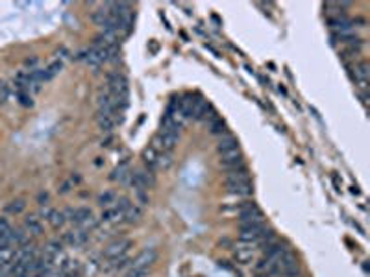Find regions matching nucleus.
I'll return each mask as SVG.
<instances>
[{
  "mask_svg": "<svg viewBox=\"0 0 370 277\" xmlns=\"http://www.w3.org/2000/svg\"><path fill=\"white\" fill-rule=\"evenodd\" d=\"M126 262L128 261V257L126 255H120V257H113V259H107L106 262H104V270L106 272H113V270H118V268H124L126 266Z\"/></svg>",
  "mask_w": 370,
  "mask_h": 277,
  "instance_id": "obj_15",
  "label": "nucleus"
},
{
  "mask_svg": "<svg viewBox=\"0 0 370 277\" xmlns=\"http://www.w3.org/2000/svg\"><path fill=\"white\" fill-rule=\"evenodd\" d=\"M233 148H239V141H237L231 133L220 135L219 143H217V150H219V154L228 152V150H233Z\"/></svg>",
  "mask_w": 370,
  "mask_h": 277,
  "instance_id": "obj_10",
  "label": "nucleus"
},
{
  "mask_svg": "<svg viewBox=\"0 0 370 277\" xmlns=\"http://www.w3.org/2000/svg\"><path fill=\"white\" fill-rule=\"evenodd\" d=\"M89 240V231L81 229V227H74V229H69L63 235V242L65 244L72 246V248H80Z\"/></svg>",
  "mask_w": 370,
  "mask_h": 277,
  "instance_id": "obj_4",
  "label": "nucleus"
},
{
  "mask_svg": "<svg viewBox=\"0 0 370 277\" xmlns=\"http://www.w3.org/2000/svg\"><path fill=\"white\" fill-rule=\"evenodd\" d=\"M19 100H21L22 106H33L32 95H30L28 91H21V93H19Z\"/></svg>",
  "mask_w": 370,
  "mask_h": 277,
  "instance_id": "obj_24",
  "label": "nucleus"
},
{
  "mask_svg": "<svg viewBox=\"0 0 370 277\" xmlns=\"http://www.w3.org/2000/svg\"><path fill=\"white\" fill-rule=\"evenodd\" d=\"M15 277H32L30 273H22V275H15Z\"/></svg>",
  "mask_w": 370,
  "mask_h": 277,
  "instance_id": "obj_32",
  "label": "nucleus"
},
{
  "mask_svg": "<svg viewBox=\"0 0 370 277\" xmlns=\"http://www.w3.org/2000/svg\"><path fill=\"white\" fill-rule=\"evenodd\" d=\"M130 246H132V240L130 239H115L113 242L106 246V250H104V257L106 259H113V257H120V255H126V251L130 250Z\"/></svg>",
  "mask_w": 370,
  "mask_h": 277,
  "instance_id": "obj_3",
  "label": "nucleus"
},
{
  "mask_svg": "<svg viewBox=\"0 0 370 277\" xmlns=\"http://www.w3.org/2000/svg\"><path fill=\"white\" fill-rule=\"evenodd\" d=\"M63 70V61H59V59H56V61H52V63L45 69V72H47V81L52 80L54 76H58L59 72Z\"/></svg>",
  "mask_w": 370,
  "mask_h": 277,
  "instance_id": "obj_23",
  "label": "nucleus"
},
{
  "mask_svg": "<svg viewBox=\"0 0 370 277\" xmlns=\"http://www.w3.org/2000/svg\"><path fill=\"white\" fill-rule=\"evenodd\" d=\"M141 216H143V211H141V207H137V205H132V207L124 213V222L126 224H137L141 220Z\"/></svg>",
  "mask_w": 370,
  "mask_h": 277,
  "instance_id": "obj_17",
  "label": "nucleus"
},
{
  "mask_svg": "<svg viewBox=\"0 0 370 277\" xmlns=\"http://www.w3.org/2000/svg\"><path fill=\"white\" fill-rule=\"evenodd\" d=\"M220 166L226 168L228 172L242 168V166H244V159H242L241 148H233V150H228V152H222V154H220Z\"/></svg>",
  "mask_w": 370,
  "mask_h": 277,
  "instance_id": "obj_2",
  "label": "nucleus"
},
{
  "mask_svg": "<svg viewBox=\"0 0 370 277\" xmlns=\"http://www.w3.org/2000/svg\"><path fill=\"white\" fill-rule=\"evenodd\" d=\"M13 259H15V248H0V268H11L13 266Z\"/></svg>",
  "mask_w": 370,
  "mask_h": 277,
  "instance_id": "obj_13",
  "label": "nucleus"
},
{
  "mask_svg": "<svg viewBox=\"0 0 370 277\" xmlns=\"http://www.w3.org/2000/svg\"><path fill=\"white\" fill-rule=\"evenodd\" d=\"M172 166V154L171 152H161L157 157V170H169Z\"/></svg>",
  "mask_w": 370,
  "mask_h": 277,
  "instance_id": "obj_22",
  "label": "nucleus"
},
{
  "mask_svg": "<svg viewBox=\"0 0 370 277\" xmlns=\"http://www.w3.org/2000/svg\"><path fill=\"white\" fill-rule=\"evenodd\" d=\"M117 202V194H115V192L113 191H106V192H102V194H100V196L97 198V203L98 205H100V207H111L113 203Z\"/></svg>",
  "mask_w": 370,
  "mask_h": 277,
  "instance_id": "obj_18",
  "label": "nucleus"
},
{
  "mask_svg": "<svg viewBox=\"0 0 370 277\" xmlns=\"http://www.w3.org/2000/svg\"><path fill=\"white\" fill-rule=\"evenodd\" d=\"M148 275V270H143V268H132L126 277H146Z\"/></svg>",
  "mask_w": 370,
  "mask_h": 277,
  "instance_id": "obj_27",
  "label": "nucleus"
},
{
  "mask_svg": "<svg viewBox=\"0 0 370 277\" xmlns=\"http://www.w3.org/2000/svg\"><path fill=\"white\" fill-rule=\"evenodd\" d=\"M226 183H250V176H248L246 166L228 172V176H226Z\"/></svg>",
  "mask_w": 370,
  "mask_h": 277,
  "instance_id": "obj_11",
  "label": "nucleus"
},
{
  "mask_svg": "<svg viewBox=\"0 0 370 277\" xmlns=\"http://www.w3.org/2000/svg\"><path fill=\"white\" fill-rule=\"evenodd\" d=\"M210 131H211V135H224V133H228V131H226V122L220 117L213 118V120L210 122Z\"/></svg>",
  "mask_w": 370,
  "mask_h": 277,
  "instance_id": "obj_21",
  "label": "nucleus"
},
{
  "mask_svg": "<svg viewBox=\"0 0 370 277\" xmlns=\"http://www.w3.org/2000/svg\"><path fill=\"white\" fill-rule=\"evenodd\" d=\"M97 122H98L100 131L109 135L113 131V128H115V124H117V118L115 117H97Z\"/></svg>",
  "mask_w": 370,
  "mask_h": 277,
  "instance_id": "obj_16",
  "label": "nucleus"
},
{
  "mask_svg": "<svg viewBox=\"0 0 370 277\" xmlns=\"http://www.w3.org/2000/svg\"><path fill=\"white\" fill-rule=\"evenodd\" d=\"M137 194V200L141 202V205H148V194L146 192H135Z\"/></svg>",
  "mask_w": 370,
  "mask_h": 277,
  "instance_id": "obj_28",
  "label": "nucleus"
},
{
  "mask_svg": "<svg viewBox=\"0 0 370 277\" xmlns=\"http://www.w3.org/2000/svg\"><path fill=\"white\" fill-rule=\"evenodd\" d=\"M130 174H132V172H130V166H128V163L124 161V163H120V165L111 172L109 179H111V181H124V179H130Z\"/></svg>",
  "mask_w": 370,
  "mask_h": 277,
  "instance_id": "obj_14",
  "label": "nucleus"
},
{
  "mask_svg": "<svg viewBox=\"0 0 370 277\" xmlns=\"http://www.w3.org/2000/svg\"><path fill=\"white\" fill-rule=\"evenodd\" d=\"M217 117H219V115H217V111H215V107L211 106L210 102H204L194 118H196V120H200V122H208V124H210L211 120H213V118H217Z\"/></svg>",
  "mask_w": 370,
  "mask_h": 277,
  "instance_id": "obj_9",
  "label": "nucleus"
},
{
  "mask_svg": "<svg viewBox=\"0 0 370 277\" xmlns=\"http://www.w3.org/2000/svg\"><path fill=\"white\" fill-rule=\"evenodd\" d=\"M239 224L241 227H250V225H265V216L261 209L254 202H246L239 214Z\"/></svg>",
  "mask_w": 370,
  "mask_h": 277,
  "instance_id": "obj_1",
  "label": "nucleus"
},
{
  "mask_svg": "<svg viewBox=\"0 0 370 277\" xmlns=\"http://www.w3.org/2000/svg\"><path fill=\"white\" fill-rule=\"evenodd\" d=\"M49 224L52 225L54 229H59V227H63V225L67 224L63 211H56V209H54L52 214H50V218H49Z\"/></svg>",
  "mask_w": 370,
  "mask_h": 277,
  "instance_id": "obj_20",
  "label": "nucleus"
},
{
  "mask_svg": "<svg viewBox=\"0 0 370 277\" xmlns=\"http://www.w3.org/2000/svg\"><path fill=\"white\" fill-rule=\"evenodd\" d=\"M24 209H26V200L17 198V200H13V202L6 207V213L8 214H21V213H24Z\"/></svg>",
  "mask_w": 370,
  "mask_h": 277,
  "instance_id": "obj_19",
  "label": "nucleus"
},
{
  "mask_svg": "<svg viewBox=\"0 0 370 277\" xmlns=\"http://www.w3.org/2000/svg\"><path fill=\"white\" fill-rule=\"evenodd\" d=\"M52 211L54 209L52 207H49V205H41V209H39V213H37V216L41 220H49L50 218V214H52Z\"/></svg>",
  "mask_w": 370,
  "mask_h": 277,
  "instance_id": "obj_26",
  "label": "nucleus"
},
{
  "mask_svg": "<svg viewBox=\"0 0 370 277\" xmlns=\"http://www.w3.org/2000/svg\"><path fill=\"white\" fill-rule=\"evenodd\" d=\"M47 202H49V194H47V192H41V194H39V203H41V205H47Z\"/></svg>",
  "mask_w": 370,
  "mask_h": 277,
  "instance_id": "obj_29",
  "label": "nucleus"
},
{
  "mask_svg": "<svg viewBox=\"0 0 370 277\" xmlns=\"http://www.w3.org/2000/svg\"><path fill=\"white\" fill-rule=\"evenodd\" d=\"M69 187H70V183H65V185L61 187V192H63V194H65V192H69V191H70Z\"/></svg>",
  "mask_w": 370,
  "mask_h": 277,
  "instance_id": "obj_31",
  "label": "nucleus"
},
{
  "mask_svg": "<svg viewBox=\"0 0 370 277\" xmlns=\"http://www.w3.org/2000/svg\"><path fill=\"white\" fill-rule=\"evenodd\" d=\"M61 251H63V240L52 239L45 244L43 257H47V259H50V261H56V259L61 255Z\"/></svg>",
  "mask_w": 370,
  "mask_h": 277,
  "instance_id": "obj_7",
  "label": "nucleus"
},
{
  "mask_svg": "<svg viewBox=\"0 0 370 277\" xmlns=\"http://www.w3.org/2000/svg\"><path fill=\"white\" fill-rule=\"evenodd\" d=\"M254 255H256V250H252V248H244V246H239V244H237V248H235V259H237V262L248 264V262L254 261Z\"/></svg>",
  "mask_w": 370,
  "mask_h": 277,
  "instance_id": "obj_12",
  "label": "nucleus"
},
{
  "mask_svg": "<svg viewBox=\"0 0 370 277\" xmlns=\"http://www.w3.org/2000/svg\"><path fill=\"white\" fill-rule=\"evenodd\" d=\"M8 96H10V87H8L4 81L0 80V106H2V104L8 100Z\"/></svg>",
  "mask_w": 370,
  "mask_h": 277,
  "instance_id": "obj_25",
  "label": "nucleus"
},
{
  "mask_svg": "<svg viewBox=\"0 0 370 277\" xmlns=\"http://www.w3.org/2000/svg\"><path fill=\"white\" fill-rule=\"evenodd\" d=\"M157 261V251L154 248H146L135 257L132 261V268H143V270H148V268Z\"/></svg>",
  "mask_w": 370,
  "mask_h": 277,
  "instance_id": "obj_5",
  "label": "nucleus"
},
{
  "mask_svg": "<svg viewBox=\"0 0 370 277\" xmlns=\"http://www.w3.org/2000/svg\"><path fill=\"white\" fill-rule=\"evenodd\" d=\"M35 63H37V58H28L26 59V65H28V67H33Z\"/></svg>",
  "mask_w": 370,
  "mask_h": 277,
  "instance_id": "obj_30",
  "label": "nucleus"
},
{
  "mask_svg": "<svg viewBox=\"0 0 370 277\" xmlns=\"http://www.w3.org/2000/svg\"><path fill=\"white\" fill-rule=\"evenodd\" d=\"M24 229L28 231V235H32V237L43 235V220L39 218L37 214H28L26 218H24Z\"/></svg>",
  "mask_w": 370,
  "mask_h": 277,
  "instance_id": "obj_6",
  "label": "nucleus"
},
{
  "mask_svg": "<svg viewBox=\"0 0 370 277\" xmlns=\"http://www.w3.org/2000/svg\"><path fill=\"white\" fill-rule=\"evenodd\" d=\"M157 157H159V152H157L156 148L148 146V148L143 150V161H145V165H146V170H150V172L157 170Z\"/></svg>",
  "mask_w": 370,
  "mask_h": 277,
  "instance_id": "obj_8",
  "label": "nucleus"
}]
</instances>
